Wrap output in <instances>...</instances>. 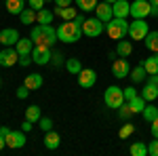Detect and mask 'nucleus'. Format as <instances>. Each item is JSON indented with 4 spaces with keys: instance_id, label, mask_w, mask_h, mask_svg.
<instances>
[{
    "instance_id": "f257e3e1",
    "label": "nucleus",
    "mask_w": 158,
    "mask_h": 156,
    "mask_svg": "<svg viewBox=\"0 0 158 156\" xmlns=\"http://www.w3.org/2000/svg\"><path fill=\"white\" fill-rule=\"evenodd\" d=\"M85 15H76L72 21H65L57 27V40L65 42V44H72V42H78L80 36H82V23H85Z\"/></svg>"
},
{
    "instance_id": "f03ea898",
    "label": "nucleus",
    "mask_w": 158,
    "mask_h": 156,
    "mask_svg": "<svg viewBox=\"0 0 158 156\" xmlns=\"http://www.w3.org/2000/svg\"><path fill=\"white\" fill-rule=\"evenodd\" d=\"M30 38L34 40V44H49V47H53L57 42V30L51 23H38L32 27Z\"/></svg>"
},
{
    "instance_id": "7ed1b4c3",
    "label": "nucleus",
    "mask_w": 158,
    "mask_h": 156,
    "mask_svg": "<svg viewBox=\"0 0 158 156\" xmlns=\"http://www.w3.org/2000/svg\"><path fill=\"white\" fill-rule=\"evenodd\" d=\"M106 32L112 40H120V38L129 36V21L122 17H114L106 23Z\"/></svg>"
},
{
    "instance_id": "20e7f679",
    "label": "nucleus",
    "mask_w": 158,
    "mask_h": 156,
    "mask_svg": "<svg viewBox=\"0 0 158 156\" xmlns=\"http://www.w3.org/2000/svg\"><path fill=\"white\" fill-rule=\"evenodd\" d=\"M103 101H106V106L108 108H112V110H118L127 101L124 99V89H120V86H108L106 89V93H103Z\"/></svg>"
},
{
    "instance_id": "39448f33",
    "label": "nucleus",
    "mask_w": 158,
    "mask_h": 156,
    "mask_svg": "<svg viewBox=\"0 0 158 156\" xmlns=\"http://www.w3.org/2000/svg\"><path fill=\"white\" fill-rule=\"evenodd\" d=\"M103 30H106V23L99 17H86L85 23H82V36L97 38V36L103 34Z\"/></svg>"
},
{
    "instance_id": "423d86ee",
    "label": "nucleus",
    "mask_w": 158,
    "mask_h": 156,
    "mask_svg": "<svg viewBox=\"0 0 158 156\" xmlns=\"http://www.w3.org/2000/svg\"><path fill=\"white\" fill-rule=\"evenodd\" d=\"M51 55H53V51L49 44H34V48H32V61L36 65H49Z\"/></svg>"
},
{
    "instance_id": "0eeeda50",
    "label": "nucleus",
    "mask_w": 158,
    "mask_h": 156,
    "mask_svg": "<svg viewBox=\"0 0 158 156\" xmlns=\"http://www.w3.org/2000/svg\"><path fill=\"white\" fill-rule=\"evenodd\" d=\"M150 34V25L146 19H133V23H129V36L131 40H143Z\"/></svg>"
},
{
    "instance_id": "6e6552de",
    "label": "nucleus",
    "mask_w": 158,
    "mask_h": 156,
    "mask_svg": "<svg viewBox=\"0 0 158 156\" xmlns=\"http://www.w3.org/2000/svg\"><path fill=\"white\" fill-rule=\"evenodd\" d=\"M150 9H152L150 0H135V2H131V17L133 19H146L150 15Z\"/></svg>"
},
{
    "instance_id": "1a4fd4ad",
    "label": "nucleus",
    "mask_w": 158,
    "mask_h": 156,
    "mask_svg": "<svg viewBox=\"0 0 158 156\" xmlns=\"http://www.w3.org/2000/svg\"><path fill=\"white\" fill-rule=\"evenodd\" d=\"M15 63H19V53L15 47H4L0 51V65L2 68H11Z\"/></svg>"
},
{
    "instance_id": "9d476101",
    "label": "nucleus",
    "mask_w": 158,
    "mask_h": 156,
    "mask_svg": "<svg viewBox=\"0 0 158 156\" xmlns=\"http://www.w3.org/2000/svg\"><path fill=\"white\" fill-rule=\"evenodd\" d=\"M112 74H114V78H118V80L131 74V65H129L127 57H116V59L112 61Z\"/></svg>"
},
{
    "instance_id": "9b49d317",
    "label": "nucleus",
    "mask_w": 158,
    "mask_h": 156,
    "mask_svg": "<svg viewBox=\"0 0 158 156\" xmlns=\"http://www.w3.org/2000/svg\"><path fill=\"white\" fill-rule=\"evenodd\" d=\"M6 148H13V150H17V148H23L25 145V131H11L6 137Z\"/></svg>"
},
{
    "instance_id": "f8f14e48",
    "label": "nucleus",
    "mask_w": 158,
    "mask_h": 156,
    "mask_svg": "<svg viewBox=\"0 0 158 156\" xmlns=\"http://www.w3.org/2000/svg\"><path fill=\"white\" fill-rule=\"evenodd\" d=\"M95 82H97V72L95 70H85L82 68V72L78 74V84L82 86V89H91V86H95Z\"/></svg>"
},
{
    "instance_id": "ddd939ff",
    "label": "nucleus",
    "mask_w": 158,
    "mask_h": 156,
    "mask_svg": "<svg viewBox=\"0 0 158 156\" xmlns=\"http://www.w3.org/2000/svg\"><path fill=\"white\" fill-rule=\"evenodd\" d=\"M19 38L21 36H19V32H17L15 27H4V30L0 32V44H4V47H15Z\"/></svg>"
},
{
    "instance_id": "4468645a",
    "label": "nucleus",
    "mask_w": 158,
    "mask_h": 156,
    "mask_svg": "<svg viewBox=\"0 0 158 156\" xmlns=\"http://www.w3.org/2000/svg\"><path fill=\"white\" fill-rule=\"evenodd\" d=\"M95 17H99L103 23H108L110 19H114V11H112V4L110 2H99L97 6H95Z\"/></svg>"
},
{
    "instance_id": "2eb2a0df",
    "label": "nucleus",
    "mask_w": 158,
    "mask_h": 156,
    "mask_svg": "<svg viewBox=\"0 0 158 156\" xmlns=\"http://www.w3.org/2000/svg\"><path fill=\"white\" fill-rule=\"evenodd\" d=\"M112 11H114V17L127 19V17L131 15V2H129V0H116V2L112 4Z\"/></svg>"
},
{
    "instance_id": "dca6fc26",
    "label": "nucleus",
    "mask_w": 158,
    "mask_h": 156,
    "mask_svg": "<svg viewBox=\"0 0 158 156\" xmlns=\"http://www.w3.org/2000/svg\"><path fill=\"white\" fill-rule=\"evenodd\" d=\"M61 144V137H59V133L57 131H47V135H44V148L47 150H57Z\"/></svg>"
},
{
    "instance_id": "f3484780",
    "label": "nucleus",
    "mask_w": 158,
    "mask_h": 156,
    "mask_svg": "<svg viewBox=\"0 0 158 156\" xmlns=\"http://www.w3.org/2000/svg\"><path fill=\"white\" fill-rule=\"evenodd\" d=\"M15 48H17V53H19V55H32L34 40H32V38H19V40H17V44H15Z\"/></svg>"
},
{
    "instance_id": "a211bd4d",
    "label": "nucleus",
    "mask_w": 158,
    "mask_h": 156,
    "mask_svg": "<svg viewBox=\"0 0 158 156\" xmlns=\"http://www.w3.org/2000/svg\"><path fill=\"white\" fill-rule=\"evenodd\" d=\"M141 97H143L146 101H154V99H158V86L148 80V82L143 84V89H141Z\"/></svg>"
},
{
    "instance_id": "6ab92c4d",
    "label": "nucleus",
    "mask_w": 158,
    "mask_h": 156,
    "mask_svg": "<svg viewBox=\"0 0 158 156\" xmlns=\"http://www.w3.org/2000/svg\"><path fill=\"white\" fill-rule=\"evenodd\" d=\"M53 13H55V17H61L63 21H72L74 17L78 15L74 6H63V9H61V6H55V11H53Z\"/></svg>"
},
{
    "instance_id": "aec40b11",
    "label": "nucleus",
    "mask_w": 158,
    "mask_h": 156,
    "mask_svg": "<svg viewBox=\"0 0 158 156\" xmlns=\"http://www.w3.org/2000/svg\"><path fill=\"white\" fill-rule=\"evenodd\" d=\"M116 53H118V57H129V55L133 53V42L120 38V40H118V44H116Z\"/></svg>"
},
{
    "instance_id": "412c9836",
    "label": "nucleus",
    "mask_w": 158,
    "mask_h": 156,
    "mask_svg": "<svg viewBox=\"0 0 158 156\" xmlns=\"http://www.w3.org/2000/svg\"><path fill=\"white\" fill-rule=\"evenodd\" d=\"M42 82H44V80H42V76H40V74H27V76H25V80H23V84L30 89V91L40 89V86H42Z\"/></svg>"
},
{
    "instance_id": "4be33fe9",
    "label": "nucleus",
    "mask_w": 158,
    "mask_h": 156,
    "mask_svg": "<svg viewBox=\"0 0 158 156\" xmlns=\"http://www.w3.org/2000/svg\"><path fill=\"white\" fill-rule=\"evenodd\" d=\"M19 19H21V23H23V25L36 23V11H34L32 6H25L23 11L19 13Z\"/></svg>"
},
{
    "instance_id": "5701e85b",
    "label": "nucleus",
    "mask_w": 158,
    "mask_h": 156,
    "mask_svg": "<svg viewBox=\"0 0 158 156\" xmlns=\"http://www.w3.org/2000/svg\"><path fill=\"white\" fill-rule=\"evenodd\" d=\"M146 76H148V72H146V68H143V63L135 65L133 70H131V74H129V78H131V82H133V84L141 82V80L146 78Z\"/></svg>"
},
{
    "instance_id": "b1692460",
    "label": "nucleus",
    "mask_w": 158,
    "mask_h": 156,
    "mask_svg": "<svg viewBox=\"0 0 158 156\" xmlns=\"http://www.w3.org/2000/svg\"><path fill=\"white\" fill-rule=\"evenodd\" d=\"M25 9V0H6V13L9 15H19Z\"/></svg>"
},
{
    "instance_id": "393cba45",
    "label": "nucleus",
    "mask_w": 158,
    "mask_h": 156,
    "mask_svg": "<svg viewBox=\"0 0 158 156\" xmlns=\"http://www.w3.org/2000/svg\"><path fill=\"white\" fill-rule=\"evenodd\" d=\"M129 106H131V110H133V114H141L143 108L148 106V101L141 95H137V97H133V99H129Z\"/></svg>"
},
{
    "instance_id": "a878e982",
    "label": "nucleus",
    "mask_w": 158,
    "mask_h": 156,
    "mask_svg": "<svg viewBox=\"0 0 158 156\" xmlns=\"http://www.w3.org/2000/svg\"><path fill=\"white\" fill-rule=\"evenodd\" d=\"M65 70L70 74H76L78 76V74L82 72V63H80V59H76V57H68L65 59Z\"/></svg>"
},
{
    "instance_id": "bb28decb",
    "label": "nucleus",
    "mask_w": 158,
    "mask_h": 156,
    "mask_svg": "<svg viewBox=\"0 0 158 156\" xmlns=\"http://www.w3.org/2000/svg\"><path fill=\"white\" fill-rule=\"evenodd\" d=\"M143 44H146L148 51H152V53H158V32H150V34L143 38Z\"/></svg>"
},
{
    "instance_id": "cd10ccee",
    "label": "nucleus",
    "mask_w": 158,
    "mask_h": 156,
    "mask_svg": "<svg viewBox=\"0 0 158 156\" xmlns=\"http://www.w3.org/2000/svg\"><path fill=\"white\" fill-rule=\"evenodd\" d=\"M143 68H146L148 74H158V53H154L152 57H146Z\"/></svg>"
},
{
    "instance_id": "c85d7f7f",
    "label": "nucleus",
    "mask_w": 158,
    "mask_h": 156,
    "mask_svg": "<svg viewBox=\"0 0 158 156\" xmlns=\"http://www.w3.org/2000/svg\"><path fill=\"white\" fill-rule=\"evenodd\" d=\"M53 17H55V13H53V11L40 9V11H36V23H51Z\"/></svg>"
},
{
    "instance_id": "c756f323",
    "label": "nucleus",
    "mask_w": 158,
    "mask_h": 156,
    "mask_svg": "<svg viewBox=\"0 0 158 156\" xmlns=\"http://www.w3.org/2000/svg\"><path fill=\"white\" fill-rule=\"evenodd\" d=\"M129 152H131L133 156H146L148 154V145L143 144V141H133L131 148H129Z\"/></svg>"
},
{
    "instance_id": "7c9ffc66",
    "label": "nucleus",
    "mask_w": 158,
    "mask_h": 156,
    "mask_svg": "<svg viewBox=\"0 0 158 156\" xmlns=\"http://www.w3.org/2000/svg\"><path fill=\"white\" fill-rule=\"evenodd\" d=\"M141 116H143V120H146V122L156 120L158 118V106H146V108H143V112H141Z\"/></svg>"
},
{
    "instance_id": "2f4dec72",
    "label": "nucleus",
    "mask_w": 158,
    "mask_h": 156,
    "mask_svg": "<svg viewBox=\"0 0 158 156\" xmlns=\"http://www.w3.org/2000/svg\"><path fill=\"white\" fill-rule=\"evenodd\" d=\"M25 118L32 120V122H38V120L42 118V114H40V108H38V106H30V108H25Z\"/></svg>"
},
{
    "instance_id": "473e14b6",
    "label": "nucleus",
    "mask_w": 158,
    "mask_h": 156,
    "mask_svg": "<svg viewBox=\"0 0 158 156\" xmlns=\"http://www.w3.org/2000/svg\"><path fill=\"white\" fill-rule=\"evenodd\" d=\"M74 2L78 4V9H80V11H85V13H89V11H95V6L99 4L97 0H74Z\"/></svg>"
},
{
    "instance_id": "72a5a7b5",
    "label": "nucleus",
    "mask_w": 158,
    "mask_h": 156,
    "mask_svg": "<svg viewBox=\"0 0 158 156\" xmlns=\"http://www.w3.org/2000/svg\"><path fill=\"white\" fill-rule=\"evenodd\" d=\"M51 65H53V68L65 65V55H63L61 51H53V55H51Z\"/></svg>"
},
{
    "instance_id": "f704fd0d",
    "label": "nucleus",
    "mask_w": 158,
    "mask_h": 156,
    "mask_svg": "<svg viewBox=\"0 0 158 156\" xmlns=\"http://www.w3.org/2000/svg\"><path fill=\"white\" fill-rule=\"evenodd\" d=\"M118 116H120L122 120H129L131 116H133V110H131V106H129V101H124L120 108H118Z\"/></svg>"
},
{
    "instance_id": "c9c22d12",
    "label": "nucleus",
    "mask_w": 158,
    "mask_h": 156,
    "mask_svg": "<svg viewBox=\"0 0 158 156\" xmlns=\"http://www.w3.org/2000/svg\"><path fill=\"white\" fill-rule=\"evenodd\" d=\"M133 133H135V124L127 122V124H122V129L118 131V135H120V139H127V137H131Z\"/></svg>"
},
{
    "instance_id": "e433bc0d",
    "label": "nucleus",
    "mask_w": 158,
    "mask_h": 156,
    "mask_svg": "<svg viewBox=\"0 0 158 156\" xmlns=\"http://www.w3.org/2000/svg\"><path fill=\"white\" fill-rule=\"evenodd\" d=\"M38 122H40V129H42V131L47 133V131H51V129H53V120L49 118V116H42V118L38 120Z\"/></svg>"
},
{
    "instance_id": "4c0bfd02",
    "label": "nucleus",
    "mask_w": 158,
    "mask_h": 156,
    "mask_svg": "<svg viewBox=\"0 0 158 156\" xmlns=\"http://www.w3.org/2000/svg\"><path fill=\"white\" fill-rule=\"evenodd\" d=\"M148 154L150 156H158V139L154 137V141L148 144Z\"/></svg>"
},
{
    "instance_id": "58836bf2",
    "label": "nucleus",
    "mask_w": 158,
    "mask_h": 156,
    "mask_svg": "<svg viewBox=\"0 0 158 156\" xmlns=\"http://www.w3.org/2000/svg\"><path fill=\"white\" fill-rule=\"evenodd\" d=\"M137 95H139V93H137L135 86H127V89H124V99H127V101L133 99V97H137Z\"/></svg>"
},
{
    "instance_id": "ea45409f",
    "label": "nucleus",
    "mask_w": 158,
    "mask_h": 156,
    "mask_svg": "<svg viewBox=\"0 0 158 156\" xmlns=\"http://www.w3.org/2000/svg\"><path fill=\"white\" fill-rule=\"evenodd\" d=\"M27 6H32L34 11H40L44 9V0H27Z\"/></svg>"
},
{
    "instance_id": "a19ab883",
    "label": "nucleus",
    "mask_w": 158,
    "mask_h": 156,
    "mask_svg": "<svg viewBox=\"0 0 158 156\" xmlns=\"http://www.w3.org/2000/svg\"><path fill=\"white\" fill-rule=\"evenodd\" d=\"M19 63H21L23 68H27L30 63H34V61H32V55H19Z\"/></svg>"
},
{
    "instance_id": "79ce46f5",
    "label": "nucleus",
    "mask_w": 158,
    "mask_h": 156,
    "mask_svg": "<svg viewBox=\"0 0 158 156\" xmlns=\"http://www.w3.org/2000/svg\"><path fill=\"white\" fill-rule=\"evenodd\" d=\"M30 95V89H27V86H19V89H17V97H19V99H25V97Z\"/></svg>"
},
{
    "instance_id": "37998d69",
    "label": "nucleus",
    "mask_w": 158,
    "mask_h": 156,
    "mask_svg": "<svg viewBox=\"0 0 158 156\" xmlns=\"http://www.w3.org/2000/svg\"><path fill=\"white\" fill-rule=\"evenodd\" d=\"M150 124H152V127H150V131H152V137H156V139H158V118H156V120H152Z\"/></svg>"
},
{
    "instance_id": "c03bdc74",
    "label": "nucleus",
    "mask_w": 158,
    "mask_h": 156,
    "mask_svg": "<svg viewBox=\"0 0 158 156\" xmlns=\"http://www.w3.org/2000/svg\"><path fill=\"white\" fill-rule=\"evenodd\" d=\"M32 127H34V122H32V120H27V118H25L23 122H21V131H25V133H27V131H32Z\"/></svg>"
},
{
    "instance_id": "a18cd8bd",
    "label": "nucleus",
    "mask_w": 158,
    "mask_h": 156,
    "mask_svg": "<svg viewBox=\"0 0 158 156\" xmlns=\"http://www.w3.org/2000/svg\"><path fill=\"white\" fill-rule=\"evenodd\" d=\"M55 6H72V0H55Z\"/></svg>"
},
{
    "instance_id": "49530a36",
    "label": "nucleus",
    "mask_w": 158,
    "mask_h": 156,
    "mask_svg": "<svg viewBox=\"0 0 158 156\" xmlns=\"http://www.w3.org/2000/svg\"><path fill=\"white\" fill-rule=\"evenodd\" d=\"M9 133H11V129H9V127H0V135H2V137H6Z\"/></svg>"
},
{
    "instance_id": "de8ad7c7",
    "label": "nucleus",
    "mask_w": 158,
    "mask_h": 156,
    "mask_svg": "<svg viewBox=\"0 0 158 156\" xmlns=\"http://www.w3.org/2000/svg\"><path fill=\"white\" fill-rule=\"evenodd\" d=\"M150 15H152V17H158V6H152V9H150Z\"/></svg>"
},
{
    "instance_id": "09e8293b",
    "label": "nucleus",
    "mask_w": 158,
    "mask_h": 156,
    "mask_svg": "<svg viewBox=\"0 0 158 156\" xmlns=\"http://www.w3.org/2000/svg\"><path fill=\"white\" fill-rule=\"evenodd\" d=\"M108 57H110V59H112V61H114V59H116V57H118V53H116V51H110V53H108Z\"/></svg>"
},
{
    "instance_id": "8fccbe9b",
    "label": "nucleus",
    "mask_w": 158,
    "mask_h": 156,
    "mask_svg": "<svg viewBox=\"0 0 158 156\" xmlns=\"http://www.w3.org/2000/svg\"><path fill=\"white\" fill-rule=\"evenodd\" d=\"M2 148H6V139H4V137L0 135V150H2Z\"/></svg>"
},
{
    "instance_id": "3c124183",
    "label": "nucleus",
    "mask_w": 158,
    "mask_h": 156,
    "mask_svg": "<svg viewBox=\"0 0 158 156\" xmlns=\"http://www.w3.org/2000/svg\"><path fill=\"white\" fill-rule=\"evenodd\" d=\"M150 4H152V6H158V0H150Z\"/></svg>"
},
{
    "instance_id": "603ef678",
    "label": "nucleus",
    "mask_w": 158,
    "mask_h": 156,
    "mask_svg": "<svg viewBox=\"0 0 158 156\" xmlns=\"http://www.w3.org/2000/svg\"><path fill=\"white\" fill-rule=\"evenodd\" d=\"M103 2H110V4H114V2H116V0H103Z\"/></svg>"
},
{
    "instance_id": "864d4df0",
    "label": "nucleus",
    "mask_w": 158,
    "mask_h": 156,
    "mask_svg": "<svg viewBox=\"0 0 158 156\" xmlns=\"http://www.w3.org/2000/svg\"><path fill=\"white\" fill-rule=\"evenodd\" d=\"M44 2H55V0H44Z\"/></svg>"
},
{
    "instance_id": "5fc2aeb1",
    "label": "nucleus",
    "mask_w": 158,
    "mask_h": 156,
    "mask_svg": "<svg viewBox=\"0 0 158 156\" xmlns=\"http://www.w3.org/2000/svg\"><path fill=\"white\" fill-rule=\"evenodd\" d=\"M0 84H2V80H0Z\"/></svg>"
}]
</instances>
